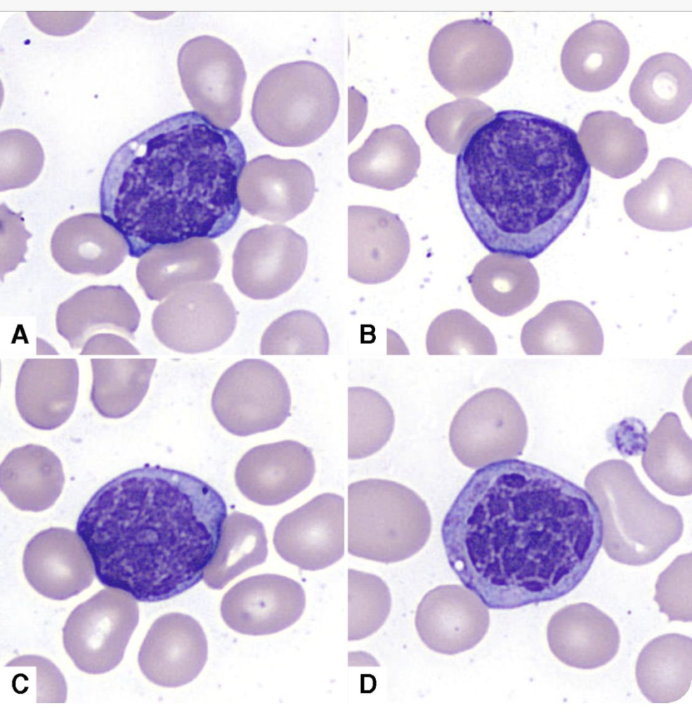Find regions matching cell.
<instances>
[{
    "label": "cell",
    "instance_id": "obj_20",
    "mask_svg": "<svg viewBox=\"0 0 692 719\" xmlns=\"http://www.w3.org/2000/svg\"><path fill=\"white\" fill-rule=\"evenodd\" d=\"M207 656V640L200 623L188 614L173 612L162 615L151 625L138 662L149 681L174 688L195 679Z\"/></svg>",
    "mask_w": 692,
    "mask_h": 719
},
{
    "label": "cell",
    "instance_id": "obj_17",
    "mask_svg": "<svg viewBox=\"0 0 692 719\" xmlns=\"http://www.w3.org/2000/svg\"><path fill=\"white\" fill-rule=\"evenodd\" d=\"M306 595L297 581L285 576L265 574L239 581L223 595L220 610L232 630L244 635L280 632L299 619Z\"/></svg>",
    "mask_w": 692,
    "mask_h": 719
},
{
    "label": "cell",
    "instance_id": "obj_3",
    "mask_svg": "<svg viewBox=\"0 0 692 719\" xmlns=\"http://www.w3.org/2000/svg\"><path fill=\"white\" fill-rule=\"evenodd\" d=\"M455 169L459 207L483 246L528 259L573 222L591 179L573 128L518 110L500 111L478 128Z\"/></svg>",
    "mask_w": 692,
    "mask_h": 719
},
{
    "label": "cell",
    "instance_id": "obj_29",
    "mask_svg": "<svg viewBox=\"0 0 692 719\" xmlns=\"http://www.w3.org/2000/svg\"><path fill=\"white\" fill-rule=\"evenodd\" d=\"M140 319L136 302L121 285H92L58 305L56 325L70 346L79 349L100 329L117 331L132 338Z\"/></svg>",
    "mask_w": 692,
    "mask_h": 719
},
{
    "label": "cell",
    "instance_id": "obj_35",
    "mask_svg": "<svg viewBox=\"0 0 692 719\" xmlns=\"http://www.w3.org/2000/svg\"><path fill=\"white\" fill-rule=\"evenodd\" d=\"M476 300L500 317L514 315L537 298L540 279L528 258L492 253L481 260L468 276Z\"/></svg>",
    "mask_w": 692,
    "mask_h": 719
},
{
    "label": "cell",
    "instance_id": "obj_19",
    "mask_svg": "<svg viewBox=\"0 0 692 719\" xmlns=\"http://www.w3.org/2000/svg\"><path fill=\"white\" fill-rule=\"evenodd\" d=\"M414 624L430 649L453 655L474 647L490 624L488 606L469 588L439 586L427 592L418 605Z\"/></svg>",
    "mask_w": 692,
    "mask_h": 719
},
{
    "label": "cell",
    "instance_id": "obj_12",
    "mask_svg": "<svg viewBox=\"0 0 692 719\" xmlns=\"http://www.w3.org/2000/svg\"><path fill=\"white\" fill-rule=\"evenodd\" d=\"M177 66L183 89L197 112L223 128L239 120L247 73L233 46L216 37H196L181 48Z\"/></svg>",
    "mask_w": 692,
    "mask_h": 719
},
{
    "label": "cell",
    "instance_id": "obj_10",
    "mask_svg": "<svg viewBox=\"0 0 692 719\" xmlns=\"http://www.w3.org/2000/svg\"><path fill=\"white\" fill-rule=\"evenodd\" d=\"M211 406L220 425L245 437L280 427L290 415L291 394L284 376L272 364L244 359L218 378Z\"/></svg>",
    "mask_w": 692,
    "mask_h": 719
},
{
    "label": "cell",
    "instance_id": "obj_5",
    "mask_svg": "<svg viewBox=\"0 0 692 719\" xmlns=\"http://www.w3.org/2000/svg\"><path fill=\"white\" fill-rule=\"evenodd\" d=\"M585 486L600 512L604 550L614 561L649 564L681 536L680 513L652 495L627 461L599 463L587 473Z\"/></svg>",
    "mask_w": 692,
    "mask_h": 719
},
{
    "label": "cell",
    "instance_id": "obj_46",
    "mask_svg": "<svg viewBox=\"0 0 692 719\" xmlns=\"http://www.w3.org/2000/svg\"><path fill=\"white\" fill-rule=\"evenodd\" d=\"M691 554L677 557L658 577L654 601L668 621L692 619Z\"/></svg>",
    "mask_w": 692,
    "mask_h": 719
},
{
    "label": "cell",
    "instance_id": "obj_47",
    "mask_svg": "<svg viewBox=\"0 0 692 719\" xmlns=\"http://www.w3.org/2000/svg\"><path fill=\"white\" fill-rule=\"evenodd\" d=\"M1 277L25 262L26 242L32 235L25 230L20 213H15L5 204L1 205Z\"/></svg>",
    "mask_w": 692,
    "mask_h": 719
},
{
    "label": "cell",
    "instance_id": "obj_33",
    "mask_svg": "<svg viewBox=\"0 0 692 719\" xmlns=\"http://www.w3.org/2000/svg\"><path fill=\"white\" fill-rule=\"evenodd\" d=\"M691 66L679 55L669 52L651 55L630 84V100L653 123L674 121L691 105Z\"/></svg>",
    "mask_w": 692,
    "mask_h": 719
},
{
    "label": "cell",
    "instance_id": "obj_21",
    "mask_svg": "<svg viewBox=\"0 0 692 719\" xmlns=\"http://www.w3.org/2000/svg\"><path fill=\"white\" fill-rule=\"evenodd\" d=\"M315 473L312 450L288 440L249 449L236 466L235 480L249 500L262 506H276L306 489Z\"/></svg>",
    "mask_w": 692,
    "mask_h": 719
},
{
    "label": "cell",
    "instance_id": "obj_37",
    "mask_svg": "<svg viewBox=\"0 0 692 719\" xmlns=\"http://www.w3.org/2000/svg\"><path fill=\"white\" fill-rule=\"evenodd\" d=\"M90 399L103 417L119 418L134 411L145 397L156 359H91Z\"/></svg>",
    "mask_w": 692,
    "mask_h": 719
},
{
    "label": "cell",
    "instance_id": "obj_48",
    "mask_svg": "<svg viewBox=\"0 0 692 719\" xmlns=\"http://www.w3.org/2000/svg\"><path fill=\"white\" fill-rule=\"evenodd\" d=\"M648 437L645 424L635 417L625 418L606 430L608 442L625 457L643 454Z\"/></svg>",
    "mask_w": 692,
    "mask_h": 719
},
{
    "label": "cell",
    "instance_id": "obj_16",
    "mask_svg": "<svg viewBox=\"0 0 692 719\" xmlns=\"http://www.w3.org/2000/svg\"><path fill=\"white\" fill-rule=\"evenodd\" d=\"M410 242L398 214L372 206L348 207V275L365 284L394 277L408 258Z\"/></svg>",
    "mask_w": 692,
    "mask_h": 719
},
{
    "label": "cell",
    "instance_id": "obj_36",
    "mask_svg": "<svg viewBox=\"0 0 692 719\" xmlns=\"http://www.w3.org/2000/svg\"><path fill=\"white\" fill-rule=\"evenodd\" d=\"M635 676L642 694L652 703H671L683 697L692 681L691 638L669 633L641 649Z\"/></svg>",
    "mask_w": 692,
    "mask_h": 719
},
{
    "label": "cell",
    "instance_id": "obj_28",
    "mask_svg": "<svg viewBox=\"0 0 692 719\" xmlns=\"http://www.w3.org/2000/svg\"><path fill=\"white\" fill-rule=\"evenodd\" d=\"M51 251L63 270L98 276L119 267L129 249L123 236L101 215L86 213L68 218L56 227Z\"/></svg>",
    "mask_w": 692,
    "mask_h": 719
},
{
    "label": "cell",
    "instance_id": "obj_31",
    "mask_svg": "<svg viewBox=\"0 0 692 719\" xmlns=\"http://www.w3.org/2000/svg\"><path fill=\"white\" fill-rule=\"evenodd\" d=\"M420 163L419 146L410 132L391 124L373 130L348 156V173L356 183L391 191L410 183Z\"/></svg>",
    "mask_w": 692,
    "mask_h": 719
},
{
    "label": "cell",
    "instance_id": "obj_22",
    "mask_svg": "<svg viewBox=\"0 0 692 719\" xmlns=\"http://www.w3.org/2000/svg\"><path fill=\"white\" fill-rule=\"evenodd\" d=\"M63 527L34 535L23 553L22 568L29 584L40 595L65 600L89 588L95 569L82 539Z\"/></svg>",
    "mask_w": 692,
    "mask_h": 719
},
{
    "label": "cell",
    "instance_id": "obj_49",
    "mask_svg": "<svg viewBox=\"0 0 692 719\" xmlns=\"http://www.w3.org/2000/svg\"><path fill=\"white\" fill-rule=\"evenodd\" d=\"M80 355H140L126 338L114 334L102 333L90 336Z\"/></svg>",
    "mask_w": 692,
    "mask_h": 719
},
{
    "label": "cell",
    "instance_id": "obj_42",
    "mask_svg": "<svg viewBox=\"0 0 692 719\" xmlns=\"http://www.w3.org/2000/svg\"><path fill=\"white\" fill-rule=\"evenodd\" d=\"M329 335L321 319L305 310L288 312L263 332L261 355H327Z\"/></svg>",
    "mask_w": 692,
    "mask_h": 719
},
{
    "label": "cell",
    "instance_id": "obj_27",
    "mask_svg": "<svg viewBox=\"0 0 692 719\" xmlns=\"http://www.w3.org/2000/svg\"><path fill=\"white\" fill-rule=\"evenodd\" d=\"M520 341L529 355H600L604 344L595 315L583 303L571 300L547 305L524 324Z\"/></svg>",
    "mask_w": 692,
    "mask_h": 719
},
{
    "label": "cell",
    "instance_id": "obj_2",
    "mask_svg": "<svg viewBox=\"0 0 692 719\" xmlns=\"http://www.w3.org/2000/svg\"><path fill=\"white\" fill-rule=\"evenodd\" d=\"M245 166L233 131L196 111L178 113L114 152L100 182V215L133 258L159 245L218 237L239 217Z\"/></svg>",
    "mask_w": 692,
    "mask_h": 719
},
{
    "label": "cell",
    "instance_id": "obj_13",
    "mask_svg": "<svg viewBox=\"0 0 692 719\" xmlns=\"http://www.w3.org/2000/svg\"><path fill=\"white\" fill-rule=\"evenodd\" d=\"M237 311L218 283L186 285L156 307L152 315L155 336L167 348L195 354L212 350L235 329Z\"/></svg>",
    "mask_w": 692,
    "mask_h": 719
},
{
    "label": "cell",
    "instance_id": "obj_45",
    "mask_svg": "<svg viewBox=\"0 0 692 719\" xmlns=\"http://www.w3.org/2000/svg\"><path fill=\"white\" fill-rule=\"evenodd\" d=\"M1 134V191L23 187L32 183L44 164V152L31 134L15 130Z\"/></svg>",
    "mask_w": 692,
    "mask_h": 719
},
{
    "label": "cell",
    "instance_id": "obj_43",
    "mask_svg": "<svg viewBox=\"0 0 692 719\" xmlns=\"http://www.w3.org/2000/svg\"><path fill=\"white\" fill-rule=\"evenodd\" d=\"M494 115V110L482 101L460 98L431 110L426 117L425 126L436 145L455 154Z\"/></svg>",
    "mask_w": 692,
    "mask_h": 719
},
{
    "label": "cell",
    "instance_id": "obj_26",
    "mask_svg": "<svg viewBox=\"0 0 692 719\" xmlns=\"http://www.w3.org/2000/svg\"><path fill=\"white\" fill-rule=\"evenodd\" d=\"M691 167L681 159H660L653 172L624 197L627 215L636 224L653 230L675 232L690 228Z\"/></svg>",
    "mask_w": 692,
    "mask_h": 719
},
{
    "label": "cell",
    "instance_id": "obj_38",
    "mask_svg": "<svg viewBox=\"0 0 692 719\" xmlns=\"http://www.w3.org/2000/svg\"><path fill=\"white\" fill-rule=\"evenodd\" d=\"M641 463L648 477L665 492L691 494V439L674 412L663 414L648 434Z\"/></svg>",
    "mask_w": 692,
    "mask_h": 719
},
{
    "label": "cell",
    "instance_id": "obj_34",
    "mask_svg": "<svg viewBox=\"0 0 692 719\" xmlns=\"http://www.w3.org/2000/svg\"><path fill=\"white\" fill-rule=\"evenodd\" d=\"M64 483L60 459L41 445L28 444L15 448L1 463V489L21 510L39 512L50 508L61 494Z\"/></svg>",
    "mask_w": 692,
    "mask_h": 719
},
{
    "label": "cell",
    "instance_id": "obj_1",
    "mask_svg": "<svg viewBox=\"0 0 692 719\" xmlns=\"http://www.w3.org/2000/svg\"><path fill=\"white\" fill-rule=\"evenodd\" d=\"M441 538L460 581L488 607L509 609L572 591L589 571L603 530L587 490L513 459L472 474L444 517Z\"/></svg>",
    "mask_w": 692,
    "mask_h": 719
},
{
    "label": "cell",
    "instance_id": "obj_14",
    "mask_svg": "<svg viewBox=\"0 0 692 719\" xmlns=\"http://www.w3.org/2000/svg\"><path fill=\"white\" fill-rule=\"evenodd\" d=\"M307 258L303 237L283 225H264L247 231L238 241L233 256V281L252 299H273L296 283Z\"/></svg>",
    "mask_w": 692,
    "mask_h": 719
},
{
    "label": "cell",
    "instance_id": "obj_30",
    "mask_svg": "<svg viewBox=\"0 0 692 719\" xmlns=\"http://www.w3.org/2000/svg\"><path fill=\"white\" fill-rule=\"evenodd\" d=\"M221 268V253L207 238L155 246L139 260L138 282L145 296L161 301L179 289L214 279Z\"/></svg>",
    "mask_w": 692,
    "mask_h": 719
},
{
    "label": "cell",
    "instance_id": "obj_11",
    "mask_svg": "<svg viewBox=\"0 0 692 719\" xmlns=\"http://www.w3.org/2000/svg\"><path fill=\"white\" fill-rule=\"evenodd\" d=\"M139 621L136 600L114 588L77 606L63 628L64 648L80 671L103 674L117 667Z\"/></svg>",
    "mask_w": 692,
    "mask_h": 719
},
{
    "label": "cell",
    "instance_id": "obj_40",
    "mask_svg": "<svg viewBox=\"0 0 692 719\" xmlns=\"http://www.w3.org/2000/svg\"><path fill=\"white\" fill-rule=\"evenodd\" d=\"M348 457L370 456L390 440L395 426L393 410L377 391L365 387L348 389Z\"/></svg>",
    "mask_w": 692,
    "mask_h": 719
},
{
    "label": "cell",
    "instance_id": "obj_7",
    "mask_svg": "<svg viewBox=\"0 0 692 719\" xmlns=\"http://www.w3.org/2000/svg\"><path fill=\"white\" fill-rule=\"evenodd\" d=\"M432 522L425 501L398 482L370 478L348 487V552L389 564L426 543Z\"/></svg>",
    "mask_w": 692,
    "mask_h": 719
},
{
    "label": "cell",
    "instance_id": "obj_39",
    "mask_svg": "<svg viewBox=\"0 0 692 719\" xmlns=\"http://www.w3.org/2000/svg\"><path fill=\"white\" fill-rule=\"evenodd\" d=\"M267 543L264 527L256 518L240 512L230 514L216 555L205 571L204 583L212 589H222L244 572L263 563Z\"/></svg>",
    "mask_w": 692,
    "mask_h": 719
},
{
    "label": "cell",
    "instance_id": "obj_4",
    "mask_svg": "<svg viewBox=\"0 0 692 719\" xmlns=\"http://www.w3.org/2000/svg\"><path fill=\"white\" fill-rule=\"evenodd\" d=\"M226 518L224 499L207 482L146 465L97 490L76 531L103 586L155 602L182 594L204 578Z\"/></svg>",
    "mask_w": 692,
    "mask_h": 719
},
{
    "label": "cell",
    "instance_id": "obj_24",
    "mask_svg": "<svg viewBox=\"0 0 692 719\" xmlns=\"http://www.w3.org/2000/svg\"><path fill=\"white\" fill-rule=\"evenodd\" d=\"M629 43L607 20H594L575 29L565 41L561 67L566 80L586 92H599L618 81L629 59Z\"/></svg>",
    "mask_w": 692,
    "mask_h": 719
},
{
    "label": "cell",
    "instance_id": "obj_23",
    "mask_svg": "<svg viewBox=\"0 0 692 719\" xmlns=\"http://www.w3.org/2000/svg\"><path fill=\"white\" fill-rule=\"evenodd\" d=\"M78 386L79 369L74 359H27L16 379V407L32 427L53 430L72 415Z\"/></svg>",
    "mask_w": 692,
    "mask_h": 719
},
{
    "label": "cell",
    "instance_id": "obj_18",
    "mask_svg": "<svg viewBox=\"0 0 692 719\" xmlns=\"http://www.w3.org/2000/svg\"><path fill=\"white\" fill-rule=\"evenodd\" d=\"M238 190L241 205L249 214L279 223L306 211L317 192L313 172L306 164L270 154L247 164Z\"/></svg>",
    "mask_w": 692,
    "mask_h": 719
},
{
    "label": "cell",
    "instance_id": "obj_15",
    "mask_svg": "<svg viewBox=\"0 0 692 719\" xmlns=\"http://www.w3.org/2000/svg\"><path fill=\"white\" fill-rule=\"evenodd\" d=\"M273 541L278 554L301 569L334 564L344 554V499L334 493L315 496L280 520Z\"/></svg>",
    "mask_w": 692,
    "mask_h": 719
},
{
    "label": "cell",
    "instance_id": "obj_8",
    "mask_svg": "<svg viewBox=\"0 0 692 719\" xmlns=\"http://www.w3.org/2000/svg\"><path fill=\"white\" fill-rule=\"evenodd\" d=\"M437 82L455 97L477 96L501 82L513 62L507 35L483 18L459 20L443 27L429 49Z\"/></svg>",
    "mask_w": 692,
    "mask_h": 719
},
{
    "label": "cell",
    "instance_id": "obj_41",
    "mask_svg": "<svg viewBox=\"0 0 692 719\" xmlns=\"http://www.w3.org/2000/svg\"><path fill=\"white\" fill-rule=\"evenodd\" d=\"M426 348L430 355L497 353L489 329L462 309L445 311L431 322L426 336Z\"/></svg>",
    "mask_w": 692,
    "mask_h": 719
},
{
    "label": "cell",
    "instance_id": "obj_44",
    "mask_svg": "<svg viewBox=\"0 0 692 719\" xmlns=\"http://www.w3.org/2000/svg\"><path fill=\"white\" fill-rule=\"evenodd\" d=\"M348 640L365 638L378 631L391 608L389 587L378 576L348 569Z\"/></svg>",
    "mask_w": 692,
    "mask_h": 719
},
{
    "label": "cell",
    "instance_id": "obj_32",
    "mask_svg": "<svg viewBox=\"0 0 692 719\" xmlns=\"http://www.w3.org/2000/svg\"><path fill=\"white\" fill-rule=\"evenodd\" d=\"M577 137L589 165L613 178L634 173L648 157L645 132L629 117L612 110L586 114Z\"/></svg>",
    "mask_w": 692,
    "mask_h": 719
},
{
    "label": "cell",
    "instance_id": "obj_9",
    "mask_svg": "<svg viewBox=\"0 0 692 719\" xmlns=\"http://www.w3.org/2000/svg\"><path fill=\"white\" fill-rule=\"evenodd\" d=\"M528 435L525 414L500 388L483 390L467 400L451 422V449L464 466L476 469L521 456Z\"/></svg>",
    "mask_w": 692,
    "mask_h": 719
},
{
    "label": "cell",
    "instance_id": "obj_50",
    "mask_svg": "<svg viewBox=\"0 0 692 719\" xmlns=\"http://www.w3.org/2000/svg\"><path fill=\"white\" fill-rule=\"evenodd\" d=\"M37 345L38 355H58V352L50 344L39 338H37Z\"/></svg>",
    "mask_w": 692,
    "mask_h": 719
},
{
    "label": "cell",
    "instance_id": "obj_6",
    "mask_svg": "<svg viewBox=\"0 0 692 719\" xmlns=\"http://www.w3.org/2000/svg\"><path fill=\"white\" fill-rule=\"evenodd\" d=\"M339 92L329 72L311 60L279 65L261 79L251 116L259 132L282 147H301L321 137L339 107Z\"/></svg>",
    "mask_w": 692,
    "mask_h": 719
},
{
    "label": "cell",
    "instance_id": "obj_25",
    "mask_svg": "<svg viewBox=\"0 0 692 719\" xmlns=\"http://www.w3.org/2000/svg\"><path fill=\"white\" fill-rule=\"evenodd\" d=\"M547 642L564 664L580 669L603 666L617 654L620 635L614 621L587 602L566 605L550 618Z\"/></svg>",
    "mask_w": 692,
    "mask_h": 719
}]
</instances>
